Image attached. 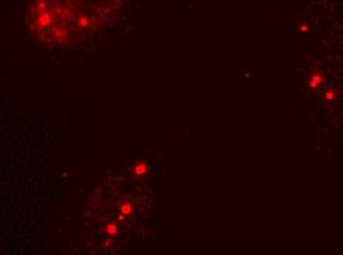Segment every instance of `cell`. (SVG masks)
Returning a JSON list of instances; mask_svg holds the SVG:
<instances>
[{"mask_svg": "<svg viewBox=\"0 0 343 255\" xmlns=\"http://www.w3.org/2000/svg\"><path fill=\"white\" fill-rule=\"evenodd\" d=\"M324 80H325V77L321 71H314L309 77V88L311 90H316V88H319L323 86Z\"/></svg>", "mask_w": 343, "mask_h": 255, "instance_id": "obj_2", "label": "cell"}, {"mask_svg": "<svg viewBox=\"0 0 343 255\" xmlns=\"http://www.w3.org/2000/svg\"><path fill=\"white\" fill-rule=\"evenodd\" d=\"M105 232H107V235H109V236L117 235V226H115V223H108L107 226H105Z\"/></svg>", "mask_w": 343, "mask_h": 255, "instance_id": "obj_4", "label": "cell"}, {"mask_svg": "<svg viewBox=\"0 0 343 255\" xmlns=\"http://www.w3.org/2000/svg\"><path fill=\"white\" fill-rule=\"evenodd\" d=\"M120 211H121V214H124V215H127L132 212V204L130 202H123L120 205Z\"/></svg>", "mask_w": 343, "mask_h": 255, "instance_id": "obj_5", "label": "cell"}, {"mask_svg": "<svg viewBox=\"0 0 343 255\" xmlns=\"http://www.w3.org/2000/svg\"><path fill=\"white\" fill-rule=\"evenodd\" d=\"M121 0H33L28 30L49 44H71L108 27L120 12Z\"/></svg>", "mask_w": 343, "mask_h": 255, "instance_id": "obj_1", "label": "cell"}, {"mask_svg": "<svg viewBox=\"0 0 343 255\" xmlns=\"http://www.w3.org/2000/svg\"><path fill=\"white\" fill-rule=\"evenodd\" d=\"M147 171H148V165H147L145 162H138L133 168V174H136V175L145 174Z\"/></svg>", "mask_w": 343, "mask_h": 255, "instance_id": "obj_3", "label": "cell"}, {"mask_svg": "<svg viewBox=\"0 0 343 255\" xmlns=\"http://www.w3.org/2000/svg\"><path fill=\"white\" fill-rule=\"evenodd\" d=\"M324 99H325V101H333V99H334V96H336V93H334V90H333V88L330 87V88H327V90H325V92H324Z\"/></svg>", "mask_w": 343, "mask_h": 255, "instance_id": "obj_6", "label": "cell"}]
</instances>
